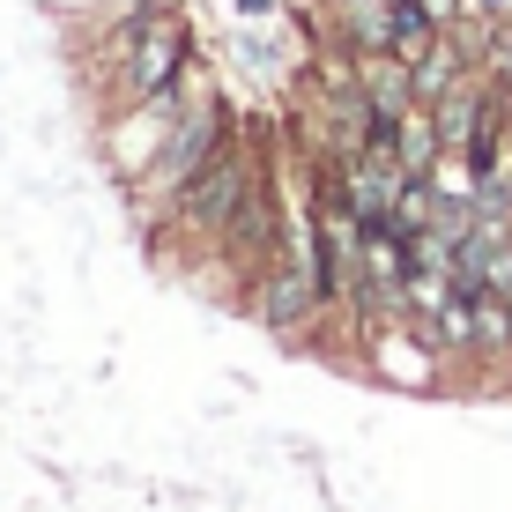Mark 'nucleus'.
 I'll list each match as a JSON object with an SVG mask.
<instances>
[{"instance_id": "obj_1", "label": "nucleus", "mask_w": 512, "mask_h": 512, "mask_svg": "<svg viewBox=\"0 0 512 512\" xmlns=\"http://www.w3.org/2000/svg\"><path fill=\"white\" fill-rule=\"evenodd\" d=\"M268 171H275V127L245 119V134L231 141V149L208 156V164L193 171V179H186V186L149 216V245H171V238H186V245H216L223 231H231V216L245 208V193L268 179Z\"/></svg>"}, {"instance_id": "obj_2", "label": "nucleus", "mask_w": 512, "mask_h": 512, "mask_svg": "<svg viewBox=\"0 0 512 512\" xmlns=\"http://www.w3.org/2000/svg\"><path fill=\"white\" fill-rule=\"evenodd\" d=\"M238 134H245V119L216 97V82H201V90H193V104L179 112V127H171L164 156L149 164V179L127 186V193H134V216H156V208H164L171 193H179V186L193 179V171L208 164V156H223V149H231Z\"/></svg>"}, {"instance_id": "obj_3", "label": "nucleus", "mask_w": 512, "mask_h": 512, "mask_svg": "<svg viewBox=\"0 0 512 512\" xmlns=\"http://www.w3.org/2000/svg\"><path fill=\"white\" fill-rule=\"evenodd\" d=\"M193 67H201V45H193V23L186 8L171 0L164 15H156L149 30L127 45V60L112 67V104H149V97H171L193 82Z\"/></svg>"}, {"instance_id": "obj_4", "label": "nucleus", "mask_w": 512, "mask_h": 512, "mask_svg": "<svg viewBox=\"0 0 512 512\" xmlns=\"http://www.w3.org/2000/svg\"><path fill=\"white\" fill-rule=\"evenodd\" d=\"M282 245H290V216H282V186H275V171H268V179L245 193V208L231 216V231L208 245V253H216L223 268H231V282L245 290L268 260H282Z\"/></svg>"}, {"instance_id": "obj_5", "label": "nucleus", "mask_w": 512, "mask_h": 512, "mask_svg": "<svg viewBox=\"0 0 512 512\" xmlns=\"http://www.w3.org/2000/svg\"><path fill=\"white\" fill-rule=\"evenodd\" d=\"M468 75H475V52H468L461 30H446V38H438V45L416 60V104H438L446 90H461Z\"/></svg>"}, {"instance_id": "obj_6", "label": "nucleus", "mask_w": 512, "mask_h": 512, "mask_svg": "<svg viewBox=\"0 0 512 512\" xmlns=\"http://www.w3.org/2000/svg\"><path fill=\"white\" fill-rule=\"evenodd\" d=\"M394 156H401V164H409V171H438V164H446V134H438V112H431V104H416V112H401V134H394Z\"/></svg>"}, {"instance_id": "obj_7", "label": "nucleus", "mask_w": 512, "mask_h": 512, "mask_svg": "<svg viewBox=\"0 0 512 512\" xmlns=\"http://www.w3.org/2000/svg\"><path fill=\"white\" fill-rule=\"evenodd\" d=\"M438 38H446V30L423 15V0H394V52H401V60H423Z\"/></svg>"}, {"instance_id": "obj_8", "label": "nucleus", "mask_w": 512, "mask_h": 512, "mask_svg": "<svg viewBox=\"0 0 512 512\" xmlns=\"http://www.w3.org/2000/svg\"><path fill=\"white\" fill-rule=\"evenodd\" d=\"M231 15H238V23H282V15H290V0H231Z\"/></svg>"}, {"instance_id": "obj_9", "label": "nucleus", "mask_w": 512, "mask_h": 512, "mask_svg": "<svg viewBox=\"0 0 512 512\" xmlns=\"http://www.w3.org/2000/svg\"><path fill=\"white\" fill-rule=\"evenodd\" d=\"M468 8L475 0H423V15H431L438 30H453V23H468Z\"/></svg>"}, {"instance_id": "obj_10", "label": "nucleus", "mask_w": 512, "mask_h": 512, "mask_svg": "<svg viewBox=\"0 0 512 512\" xmlns=\"http://www.w3.org/2000/svg\"><path fill=\"white\" fill-rule=\"evenodd\" d=\"M475 15H490V23H505V15H512V0H475Z\"/></svg>"}]
</instances>
